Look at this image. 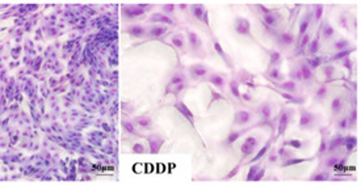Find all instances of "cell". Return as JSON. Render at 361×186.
Returning a JSON list of instances; mask_svg holds the SVG:
<instances>
[{
    "label": "cell",
    "instance_id": "obj_31",
    "mask_svg": "<svg viewBox=\"0 0 361 186\" xmlns=\"http://www.w3.org/2000/svg\"><path fill=\"white\" fill-rule=\"evenodd\" d=\"M340 145H343V138H341V136H338L336 139H334L332 141H331V147H330V149H331V151H334L335 148H338V147H340Z\"/></svg>",
    "mask_w": 361,
    "mask_h": 186
},
{
    "label": "cell",
    "instance_id": "obj_55",
    "mask_svg": "<svg viewBox=\"0 0 361 186\" xmlns=\"http://www.w3.org/2000/svg\"><path fill=\"white\" fill-rule=\"evenodd\" d=\"M290 75H292V77H294V79H302V77H301V72H300V71H293V72L290 73Z\"/></svg>",
    "mask_w": 361,
    "mask_h": 186
},
{
    "label": "cell",
    "instance_id": "obj_10",
    "mask_svg": "<svg viewBox=\"0 0 361 186\" xmlns=\"http://www.w3.org/2000/svg\"><path fill=\"white\" fill-rule=\"evenodd\" d=\"M343 145H345L347 151H352L356 145H357V139L355 136H347V138H343Z\"/></svg>",
    "mask_w": 361,
    "mask_h": 186
},
{
    "label": "cell",
    "instance_id": "obj_51",
    "mask_svg": "<svg viewBox=\"0 0 361 186\" xmlns=\"http://www.w3.org/2000/svg\"><path fill=\"white\" fill-rule=\"evenodd\" d=\"M339 163V159H336V157H331L328 161H327V166H334L335 164H338Z\"/></svg>",
    "mask_w": 361,
    "mask_h": 186
},
{
    "label": "cell",
    "instance_id": "obj_59",
    "mask_svg": "<svg viewBox=\"0 0 361 186\" xmlns=\"http://www.w3.org/2000/svg\"><path fill=\"white\" fill-rule=\"evenodd\" d=\"M259 8H260V9H261V11H263V12H264L265 14H268V13H271V11H269V9H268V8H265V7H263V6H259Z\"/></svg>",
    "mask_w": 361,
    "mask_h": 186
},
{
    "label": "cell",
    "instance_id": "obj_16",
    "mask_svg": "<svg viewBox=\"0 0 361 186\" xmlns=\"http://www.w3.org/2000/svg\"><path fill=\"white\" fill-rule=\"evenodd\" d=\"M280 95L284 97V99H286L288 101H290V102H294V104H302L303 102V99L302 97H296V96H293V95H289V93H284V92H280Z\"/></svg>",
    "mask_w": 361,
    "mask_h": 186
},
{
    "label": "cell",
    "instance_id": "obj_47",
    "mask_svg": "<svg viewBox=\"0 0 361 186\" xmlns=\"http://www.w3.org/2000/svg\"><path fill=\"white\" fill-rule=\"evenodd\" d=\"M288 144H290L292 147H294V148H301L302 147V143L300 140H290V141H288Z\"/></svg>",
    "mask_w": 361,
    "mask_h": 186
},
{
    "label": "cell",
    "instance_id": "obj_2",
    "mask_svg": "<svg viewBox=\"0 0 361 186\" xmlns=\"http://www.w3.org/2000/svg\"><path fill=\"white\" fill-rule=\"evenodd\" d=\"M289 122H290V114H289V111L284 110L281 113L280 119H279V136L285 134L288 126H289Z\"/></svg>",
    "mask_w": 361,
    "mask_h": 186
},
{
    "label": "cell",
    "instance_id": "obj_21",
    "mask_svg": "<svg viewBox=\"0 0 361 186\" xmlns=\"http://www.w3.org/2000/svg\"><path fill=\"white\" fill-rule=\"evenodd\" d=\"M264 22L267 24V25H269V26H272V25H275L276 24V21H277V16L276 14H273V12H271V13H268V14H264Z\"/></svg>",
    "mask_w": 361,
    "mask_h": 186
},
{
    "label": "cell",
    "instance_id": "obj_6",
    "mask_svg": "<svg viewBox=\"0 0 361 186\" xmlns=\"http://www.w3.org/2000/svg\"><path fill=\"white\" fill-rule=\"evenodd\" d=\"M189 72H191L193 79H198V77H202V76L206 75L208 70H206V67L202 66V64H194V66H192L191 68H189Z\"/></svg>",
    "mask_w": 361,
    "mask_h": 186
},
{
    "label": "cell",
    "instance_id": "obj_25",
    "mask_svg": "<svg viewBox=\"0 0 361 186\" xmlns=\"http://www.w3.org/2000/svg\"><path fill=\"white\" fill-rule=\"evenodd\" d=\"M230 91H231V93L235 97H238V99H240V92H239V84L235 81V80H232V81H230Z\"/></svg>",
    "mask_w": 361,
    "mask_h": 186
},
{
    "label": "cell",
    "instance_id": "obj_15",
    "mask_svg": "<svg viewBox=\"0 0 361 186\" xmlns=\"http://www.w3.org/2000/svg\"><path fill=\"white\" fill-rule=\"evenodd\" d=\"M192 12L194 14V17L198 18V20H202L204 17V13H205V9L202 6H200V4H196V6L192 7Z\"/></svg>",
    "mask_w": 361,
    "mask_h": 186
},
{
    "label": "cell",
    "instance_id": "obj_14",
    "mask_svg": "<svg viewBox=\"0 0 361 186\" xmlns=\"http://www.w3.org/2000/svg\"><path fill=\"white\" fill-rule=\"evenodd\" d=\"M280 42L282 45H292L294 42V36L290 33H284L280 36Z\"/></svg>",
    "mask_w": 361,
    "mask_h": 186
},
{
    "label": "cell",
    "instance_id": "obj_29",
    "mask_svg": "<svg viewBox=\"0 0 361 186\" xmlns=\"http://www.w3.org/2000/svg\"><path fill=\"white\" fill-rule=\"evenodd\" d=\"M318 50H319V40H318V38H315V40L310 43L309 52H310V54H315Z\"/></svg>",
    "mask_w": 361,
    "mask_h": 186
},
{
    "label": "cell",
    "instance_id": "obj_41",
    "mask_svg": "<svg viewBox=\"0 0 361 186\" xmlns=\"http://www.w3.org/2000/svg\"><path fill=\"white\" fill-rule=\"evenodd\" d=\"M347 46H348V41H339L335 43V47L339 48V50H344Z\"/></svg>",
    "mask_w": 361,
    "mask_h": 186
},
{
    "label": "cell",
    "instance_id": "obj_11",
    "mask_svg": "<svg viewBox=\"0 0 361 186\" xmlns=\"http://www.w3.org/2000/svg\"><path fill=\"white\" fill-rule=\"evenodd\" d=\"M209 81H210L213 85H216L217 88H223L225 87V79L221 77L219 75H212L210 77H209Z\"/></svg>",
    "mask_w": 361,
    "mask_h": 186
},
{
    "label": "cell",
    "instance_id": "obj_32",
    "mask_svg": "<svg viewBox=\"0 0 361 186\" xmlns=\"http://www.w3.org/2000/svg\"><path fill=\"white\" fill-rule=\"evenodd\" d=\"M130 33L133 34V36H137V37H141L145 34V29L141 28V26H133L130 29Z\"/></svg>",
    "mask_w": 361,
    "mask_h": 186
},
{
    "label": "cell",
    "instance_id": "obj_43",
    "mask_svg": "<svg viewBox=\"0 0 361 186\" xmlns=\"http://www.w3.org/2000/svg\"><path fill=\"white\" fill-rule=\"evenodd\" d=\"M328 178V174L327 173H319V174H316V176H314L313 177V180H315V181H324V180H327Z\"/></svg>",
    "mask_w": 361,
    "mask_h": 186
},
{
    "label": "cell",
    "instance_id": "obj_34",
    "mask_svg": "<svg viewBox=\"0 0 361 186\" xmlns=\"http://www.w3.org/2000/svg\"><path fill=\"white\" fill-rule=\"evenodd\" d=\"M259 166H260V165H252V166H251V168H250V172H248V174H247V181H252L253 176H255L256 172L259 170Z\"/></svg>",
    "mask_w": 361,
    "mask_h": 186
},
{
    "label": "cell",
    "instance_id": "obj_26",
    "mask_svg": "<svg viewBox=\"0 0 361 186\" xmlns=\"http://www.w3.org/2000/svg\"><path fill=\"white\" fill-rule=\"evenodd\" d=\"M341 106H343V104H341V100L340 99H334L332 104H331V109H332L334 113H339V111L341 110Z\"/></svg>",
    "mask_w": 361,
    "mask_h": 186
},
{
    "label": "cell",
    "instance_id": "obj_56",
    "mask_svg": "<svg viewBox=\"0 0 361 186\" xmlns=\"http://www.w3.org/2000/svg\"><path fill=\"white\" fill-rule=\"evenodd\" d=\"M347 123H348V121L347 119H341L340 121V129H347Z\"/></svg>",
    "mask_w": 361,
    "mask_h": 186
},
{
    "label": "cell",
    "instance_id": "obj_35",
    "mask_svg": "<svg viewBox=\"0 0 361 186\" xmlns=\"http://www.w3.org/2000/svg\"><path fill=\"white\" fill-rule=\"evenodd\" d=\"M269 76L272 77V79H275V80H280L281 79L280 70H279V68H272L271 72H269Z\"/></svg>",
    "mask_w": 361,
    "mask_h": 186
},
{
    "label": "cell",
    "instance_id": "obj_52",
    "mask_svg": "<svg viewBox=\"0 0 361 186\" xmlns=\"http://www.w3.org/2000/svg\"><path fill=\"white\" fill-rule=\"evenodd\" d=\"M332 72H334V68L332 67H326L324 68V73H326V76H327V77L332 76Z\"/></svg>",
    "mask_w": 361,
    "mask_h": 186
},
{
    "label": "cell",
    "instance_id": "obj_5",
    "mask_svg": "<svg viewBox=\"0 0 361 186\" xmlns=\"http://www.w3.org/2000/svg\"><path fill=\"white\" fill-rule=\"evenodd\" d=\"M251 118H252V114L250 113V111L240 110V111H238V113L235 114V123L246 125V123H248V122L251 121Z\"/></svg>",
    "mask_w": 361,
    "mask_h": 186
},
{
    "label": "cell",
    "instance_id": "obj_17",
    "mask_svg": "<svg viewBox=\"0 0 361 186\" xmlns=\"http://www.w3.org/2000/svg\"><path fill=\"white\" fill-rule=\"evenodd\" d=\"M353 51V48H344V50L339 51L338 54H335L332 56V60H339V59H344V58H348V55Z\"/></svg>",
    "mask_w": 361,
    "mask_h": 186
},
{
    "label": "cell",
    "instance_id": "obj_30",
    "mask_svg": "<svg viewBox=\"0 0 361 186\" xmlns=\"http://www.w3.org/2000/svg\"><path fill=\"white\" fill-rule=\"evenodd\" d=\"M280 62H281V54L277 51H273L271 54V63L272 64H279Z\"/></svg>",
    "mask_w": 361,
    "mask_h": 186
},
{
    "label": "cell",
    "instance_id": "obj_39",
    "mask_svg": "<svg viewBox=\"0 0 361 186\" xmlns=\"http://www.w3.org/2000/svg\"><path fill=\"white\" fill-rule=\"evenodd\" d=\"M309 20H305L301 24V26H300V36H303L305 34V32L307 30V26H309Z\"/></svg>",
    "mask_w": 361,
    "mask_h": 186
},
{
    "label": "cell",
    "instance_id": "obj_24",
    "mask_svg": "<svg viewBox=\"0 0 361 186\" xmlns=\"http://www.w3.org/2000/svg\"><path fill=\"white\" fill-rule=\"evenodd\" d=\"M172 43L176 47L183 48V46H184V38H183L181 34H176V36H173L172 37Z\"/></svg>",
    "mask_w": 361,
    "mask_h": 186
},
{
    "label": "cell",
    "instance_id": "obj_23",
    "mask_svg": "<svg viewBox=\"0 0 361 186\" xmlns=\"http://www.w3.org/2000/svg\"><path fill=\"white\" fill-rule=\"evenodd\" d=\"M185 83V79H184V76L183 75H173L172 76V79H171V81H169V84H172V85H181V84H184Z\"/></svg>",
    "mask_w": 361,
    "mask_h": 186
},
{
    "label": "cell",
    "instance_id": "obj_50",
    "mask_svg": "<svg viewBox=\"0 0 361 186\" xmlns=\"http://www.w3.org/2000/svg\"><path fill=\"white\" fill-rule=\"evenodd\" d=\"M309 34H305L303 37H302V41H301V47H305L307 45V42H309Z\"/></svg>",
    "mask_w": 361,
    "mask_h": 186
},
{
    "label": "cell",
    "instance_id": "obj_53",
    "mask_svg": "<svg viewBox=\"0 0 361 186\" xmlns=\"http://www.w3.org/2000/svg\"><path fill=\"white\" fill-rule=\"evenodd\" d=\"M356 118H357V111H356V109H355L352 111V114H351V125L356 123Z\"/></svg>",
    "mask_w": 361,
    "mask_h": 186
},
{
    "label": "cell",
    "instance_id": "obj_12",
    "mask_svg": "<svg viewBox=\"0 0 361 186\" xmlns=\"http://www.w3.org/2000/svg\"><path fill=\"white\" fill-rule=\"evenodd\" d=\"M279 88H280V89L288 91V92H296L297 85H296V83L293 80H290V81H285V83H281V84H279Z\"/></svg>",
    "mask_w": 361,
    "mask_h": 186
},
{
    "label": "cell",
    "instance_id": "obj_57",
    "mask_svg": "<svg viewBox=\"0 0 361 186\" xmlns=\"http://www.w3.org/2000/svg\"><path fill=\"white\" fill-rule=\"evenodd\" d=\"M134 151H135V152H142V151H143L142 145H141V144H135V147H134Z\"/></svg>",
    "mask_w": 361,
    "mask_h": 186
},
{
    "label": "cell",
    "instance_id": "obj_37",
    "mask_svg": "<svg viewBox=\"0 0 361 186\" xmlns=\"http://www.w3.org/2000/svg\"><path fill=\"white\" fill-rule=\"evenodd\" d=\"M320 63H322V59H320V58H318V56L314 58V59H310V60H309V64H310L311 67H313V68L319 67V66H320Z\"/></svg>",
    "mask_w": 361,
    "mask_h": 186
},
{
    "label": "cell",
    "instance_id": "obj_36",
    "mask_svg": "<svg viewBox=\"0 0 361 186\" xmlns=\"http://www.w3.org/2000/svg\"><path fill=\"white\" fill-rule=\"evenodd\" d=\"M315 96H316V99H319V100L324 99V97L327 96V88H326V87H322V88H319Z\"/></svg>",
    "mask_w": 361,
    "mask_h": 186
},
{
    "label": "cell",
    "instance_id": "obj_18",
    "mask_svg": "<svg viewBox=\"0 0 361 186\" xmlns=\"http://www.w3.org/2000/svg\"><path fill=\"white\" fill-rule=\"evenodd\" d=\"M151 21H159V22H165V24H172V20L169 17L164 16V14L160 13H155L153 17H151Z\"/></svg>",
    "mask_w": 361,
    "mask_h": 186
},
{
    "label": "cell",
    "instance_id": "obj_40",
    "mask_svg": "<svg viewBox=\"0 0 361 186\" xmlns=\"http://www.w3.org/2000/svg\"><path fill=\"white\" fill-rule=\"evenodd\" d=\"M322 13H323V6H316L315 7V20H320Z\"/></svg>",
    "mask_w": 361,
    "mask_h": 186
},
{
    "label": "cell",
    "instance_id": "obj_46",
    "mask_svg": "<svg viewBox=\"0 0 361 186\" xmlns=\"http://www.w3.org/2000/svg\"><path fill=\"white\" fill-rule=\"evenodd\" d=\"M344 67H347L349 71H352V60L349 59V58H344V62H343Z\"/></svg>",
    "mask_w": 361,
    "mask_h": 186
},
{
    "label": "cell",
    "instance_id": "obj_33",
    "mask_svg": "<svg viewBox=\"0 0 361 186\" xmlns=\"http://www.w3.org/2000/svg\"><path fill=\"white\" fill-rule=\"evenodd\" d=\"M244 131H235V133H231L230 135H228V138H227V143H234L239 136H240Z\"/></svg>",
    "mask_w": 361,
    "mask_h": 186
},
{
    "label": "cell",
    "instance_id": "obj_54",
    "mask_svg": "<svg viewBox=\"0 0 361 186\" xmlns=\"http://www.w3.org/2000/svg\"><path fill=\"white\" fill-rule=\"evenodd\" d=\"M326 148H327V147H326V141H324V139H322L320 148H319V152H318V153H319V155H322V153H323L324 151H326Z\"/></svg>",
    "mask_w": 361,
    "mask_h": 186
},
{
    "label": "cell",
    "instance_id": "obj_49",
    "mask_svg": "<svg viewBox=\"0 0 361 186\" xmlns=\"http://www.w3.org/2000/svg\"><path fill=\"white\" fill-rule=\"evenodd\" d=\"M173 8H175L173 4H167V6H164V7H163L164 12H167V13H172V12H173Z\"/></svg>",
    "mask_w": 361,
    "mask_h": 186
},
{
    "label": "cell",
    "instance_id": "obj_42",
    "mask_svg": "<svg viewBox=\"0 0 361 186\" xmlns=\"http://www.w3.org/2000/svg\"><path fill=\"white\" fill-rule=\"evenodd\" d=\"M264 172H265L264 168H263V169L259 168V170H257L256 174L253 176V178H252V180H253V181H259V180H261V178H263V176H264Z\"/></svg>",
    "mask_w": 361,
    "mask_h": 186
},
{
    "label": "cell",
    "instance_id": "obj_4",
    "mask_svg": "<svg viewBox=\"0 0 361 186\" xmlns=\"http://www.w3.org/2000/svg\"><path fill=\"white\" fill-rule=\"evenodd\" d=\"M250 22H248L246 18H238L235 22V30L239 34H250Z\"/></svg>",
    "mask_w": 361,
    "mask_h": 186
},
{
    "label": "cell",
    "instance_id": "obj_38",
    "mask_svg": "<svg viewBox=\"0 0 361 186\" xmlns=\"http://www.w3.org/2000/svg\"><path fill=\"white\" fill-rule=\"evenodd\" d=\"M128 13L130 14V16H137V14H142L143 13V9H141V8H130V9H128Z\"/></svg>",
    "mask_w": 361,
    "mask_h": 186
},
{
    "label": "cell",
    "instance_id": "obj_20",
    "mask_svg": "<svg viewBox=\"0 0 361 186\" xmlns=\"http://www.w3.org/2000/svg\"><path fill=\"white\" fill-rule=\"evenodd\" d=\"M269 147H271V141H268V143H267V144H265V145H264V147H263V148H261V149L259 151V152H257V153H256V156H255V157H253V159L251 160V163H252V161H253V163H255V161H257V160H260V159L263 157V156H264V155L267 153V151H268V149H269Z\"/></svg>",
    "mask_w": 361,
    "mask_h": 186
},
{
    "label": "cell",
    "instance_id": "obj_48",
    "mask_svg": "<svg viewBox=\"0 0 361 186\" xmlns=\"http://www.w3.org/2000/svg\"><path fill=\"white\" fill-rule=\"evenodd\" d=\"M238 172H239V165H238V166H235V168H234V169L231 170V172H230V173H228V174H227V178L235 177V176L238 174Z\"/></svg>",
    "mask_w": 361,
    "mask_h": 186
},
{
    "label": "cell",
    "instance_id": "obj_58",
    "mask_svg": "<svg viewBox=\"0 0 361 186\" xmlns=\"http://www.w3.org/2000/svg\"><path fill=\"white\" fill-rule=\"evenodd\" d=\"M202 18H204L205 24H208V25H209V17H208V12H206V11H205V13H204V17H202Z\"/></svg>",
    "mask_w": 361,
    "mask_h": 186
},
{
    "label": "cell",
    "instance_id": "obj_22",
    "mask_svg": "<svg viewBox=\"0 0 361 186\" xmlns=\"http://www.w3.org/2000/svg\"><path fill=\"white\" fill-rule=\"evenodd\" d=\"M165 29L164 26H154L153 29H150V36H153V37H160L162 34H164L165 33Z\"/></svg>",
    "mask_w": 361,
    "mask_h": 186
},
{
    "label": "cell",
    "instance_id": "obj_3",
    "mask_svg": "<svg viewBox=\"0 0 361 186\" xmlns=\"http://www.w3.org/2000/svg\"><path fill=\"white\" fill-rule=\"evenodd\" d=\"M314 119L315 117L313 113H309V111H302L301 113V119H300V125L302 129H307V127H310L311 125L314 123Z\"/></svg>",
    "mask_w": 361,
    "mask_h": 186
},
{
    "label": "cell",
    "instance_id": "obj_19",
    "mask_svg": "<svg viewBox=\"0 0 361 186\" xmlns=\"http://www.w3.org/2000/svg\"><path fill=\"white\" fill-rule=\"evenodd\" d=\"M259 113L264 117V118H269L271 117V114H272V107H271V105L269 104H264V105H261L260 106V109H259Z\"/></svg>",
    "mask_w": 361,
    "mask_h": 186
},
{
    "label": "cell",
    "instance_id": "obj_1",
    "mask_svg": "<svg viewBox=\"0 0 361 186\" xmlns=\"http://www.w3.org/2000/svg\"><path fill=\"white\" fill-rule=\"evenodd\" d=\"M256 145H257V140L253 138V136H248V138L243 141V144L240 147V151H242L243 155L248 156V155L252 153V151L256 148Z\"/></svg>",
    "mask_w": 361,
    "mask_h": 186
},
{
    "label": "cell",
    "instance_id": "obj_44",
    "mask_svg": "<svg viewBox=\"0 0 361 186\" xmlns=\"http://www.w3.org/2000/svg\"><path fill=\"white\" fill-rule=\"evenodd\" d=\"M138 123H139L141 126H143V127H149L150 123H151V121H150L149 118H139V119H138Z\"/></svg>",
    "mask_w": 361,
    "mask_h": 186
},
{
    "label": "cell",
    "instance_id": "obj_8",
    "mask_svg": "<svg viewBox=\"0 0 361 186\" xmlns=\"http://www.w3.org/2000/svg\"><path fill=\"white\" fill-rule=\"evenodd\" d=\"M188 38H189V45L192 46L193 50H198L201 46V40L194 32H188Z\"/></svg>",
    "mask_w": 361,
    "mask_h": 186
},
{
    "label": "cell",
    "instance_id": "obj_60",
    "mask_svg": "<svg viewBox=\"0 0 361 186\" xmlns=\"http://www.w3.org/2000/svg\"><path fill=\"white\" fill-rule=\"evenodd\" d=\"M125 127H126V129H128L129 131H131V133H134V130H133V127H131L130 123H125Z\"/></svg>",
    "mask_w": 361,
    "mask_h": 186
},
{
    "label": "cell",
    "instance_id": "obj_7",
    "mask_svg": "<svg viewBox=\"0 0 361 186\" xmlns=\"http://www.w3.org/2000/svg\"><path fill=\"white\" fill-rule=\"evenodd\" d=\"M175 107H176V109L180 111V113H181V114L185 117V118L191 121V123L193 125V114H192V111L187 107V105H184L183 102H177V104L175 105Z\"/></svg>",
    "mask_w": 361,
    "mask_h": 186
},
{
    "label": "cell",
    "instance_id": "obj_27",
    "mask_svg": "<svg viewBox=\"0 0 361 186\" xmlns=\"http://www.w3.org/2000/svg\"><path fill=\"white\" fill-rule=\"evenodd\" d=\"M334 33H335V30H334V28L330 25V24H324V26H323V36L326 37V38H330V37H332L334 36Z\"/></svg>",
    "mask_w": 361,
    "mask_h": 186
},
{
    "label": "cell",
    "instance_id": "obj_13",
    "mask_svg": "<svg viewBox=\"0 0 361 186\" xmlns=\"http://www.w3.org/2000/svg\"><path fill=\"white\" fill-rule=\"evenodd\" d=\"M300 72H301V77L303 80H311V79H313V76H314L313 72H311V70L307 66H305V64L301 67V71Z\"/></svg>",
    "mask_w": 361,
    "mask_h": 186
},
{
    "label": "cell",
    "instance_id": "obj_45",
    "mask_svg": "<svg viewBox=\"0 0 361 186\" xmlns=\"http://www.w3.org/2000/svg\"><path fill=\"white\" fill-rule=\"evenodd\" d=\"M214 48H216V50H217V52L219 54V55L225 56V51H223V48H222V46H221V45H219V43H218V42H216V43H214Z\"/></svg>",
    "mask_w": 361,
    "mask_h": 186
},
{
    "label": "cell",
    "instance_id": "obj_61",
    "mask_svg": "<svg viewBox=\"0 0 361 186\" xmlns=\"http://www.w3.org/2000/svg\"><path fill=\"white\" fill-rule=\"evenodd\" d=\"M276 159H277V157H276V155H275V153H272V155H271V157H269V160H271V161H275Z\"/></svg>",
    "mask_w": 361,
    "mask_h": 186
},
{
    "label": "cell",
    "instance_id": "obj_9",
    "mask_svg": "<svg viewBox=\"0 0 361 186\" xmlns=\"http://www.w3.org/2000/svg\"><path fill=\"white\" fill-rule=\"evenodd\" d=\"M150 144H151V152L158 153L160 149V145L163 144V140L159 139L158 136H153V138H150Z\"/></svg>",
    "mask_w": 361,
    "mask_h": 186
},
{
    "label": "cell",
    "instance_id": "obj_28",
    "mask_svg": "<svg viewBox=\"0 0 361 186\" xmlns=\"http://www.w3.org/2000/svg\"><path fill=\"white\" fill-rule=\"evenodd\" d=\"M303 161H306V159H289L282 164V166H292L296 164H301V163H303Z\"/></svg>",
    "mask_w": 361,
    "mask_h": 186
}]
</instances>
